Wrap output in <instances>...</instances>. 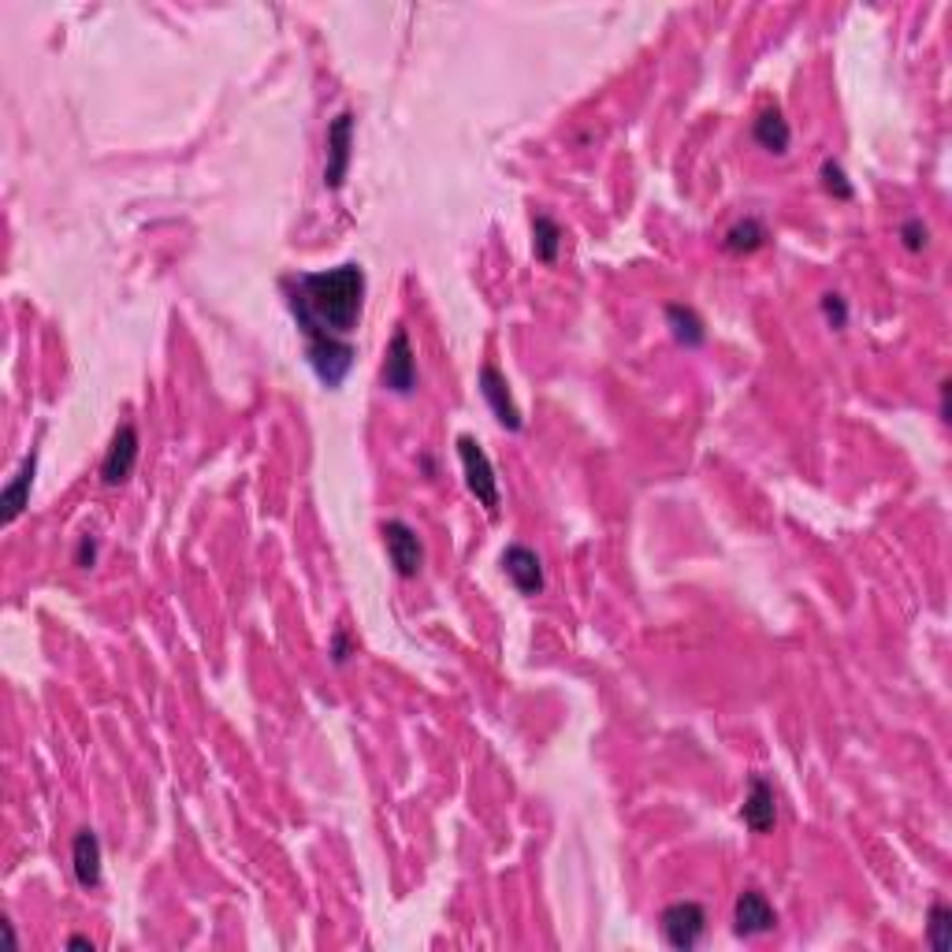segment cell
<instances>
[{"label": "cell", "mask_w": 952, "mask_h": 952, "mask_svg": "<svg viewBox=\"0 0 952 952\" xmlns=\"http://www.w3.org/2000/svg\"><path fill=\"white\" fill-rule=\"evenodd\" d=\"M819 179H822V190H827L830 198H838V201H852V198H856V186L849 183V175H845V168H841L838 161H822Z\"/></svg>", "instance_id": "19"}, {"label": "cell", "mask_w": 952, "mask_h": 952, "mask_svg": "<svg viewBox=\"0 0 952 952\" xmlns=\"http://www.w3.org/2000/svg\"><path fill=\"white\" fill-rule=\"evenodd\" d=\"M741 814L752 833H770L774 822H778V797H774V785L763 774H755L748 781V797H744Z\"/></svg>", "instance_id": "11"}, {"label": "cell", "mask_w": 952, "mask_h": 952, "mask_svg": "<svg viewBox=\"0 0 952 952\" xmlns=\"http://www.w3.org/2000/svg\"><path fill=\"white\" fill-rule=\"evenodd\" d=\"M503 569H506V577L514 581V588L522 595H539V592H544V562H539V555L533 551V547L510 544L503 551Z\"/></svg>", "instance_id": "9"}, {"label": "cell", "mask_w": 952, "mask_h": 952, "mask_svg": "<svg viewBox=\"0 0 952 952\" xmlns=\"http://www.w3.org/2000/svg\"><path fill=\"white\" fill-rule=\"evenodd\" d=\"M900 242H905L908 253H922L930 242V228L922 223V216H911V220L900 223Z\"/></svg>", "instance_id": "20"}, {"label": "cell", "mask_w": 952, "mask_h": 952, "mask_svg": "<svg viewBox=\"0 0 952 952\" xmlns=\"http://www.w3.org/2000/svg\"><path fill=\"white\" fill-rule=\"evenodd\" d=\"M384 547L398 577L409 581V577L420 573V566H425V547H420L417 533L406 522H384Z\"/></svg>", "instance_id": "8"}, {"label": "cell", "mask_w": 952, "mask_h": 952, "mask_svg": "<svg viewBox=\"0 0 952 952\" xmlns=\"http://www.w3.org/2000/svg\"><path fill=\"white\" fill-rule=\"evenodd\" d=\"M72 867H75V882L83 889H97L101 886V841H97L94 830H78L72 841Z\"/></svg>", "instance_id": "12"}, {"label": "cell", "mask_w": 952, "mask_h": 952, "mask_svg": "<svg viewBox=\"0 0 952 952\" xmlns=\"http://www.w3.org/2000/svg\"><path fill=\"white\" fill-rule=\"evenodd\" d=\"M663 313H666V328H670V336L681 342V347H689V350L703 347V342H707V328H703L700 313L689 309V306H681V302H670V306H666Z\"/></svg>", "instance_id": "14"}, {"label": "cell", "mask_w": 952, "mask_h": 952, "mask_svg": "<svg viewBox=\"0 0 952 952\" xmlns=\"http://www.w3.org/2000/svg\"><path fill=\"white\" fill-rule=\"evenodd\" d=\"M67 949H90L94 952V941L86 934H72V938H67Z\"/></svg>", "instance_id": "25"}, {"label": "cell", "mask_w": 952, "mask_h": 952, "mask_svg": "<svg viewBox=\"0 0 952 952\" xmlns=\"http://www.w3.org/2000/svg\"><path fill=\"white\" fill-rule=\"evenodd\" d=\"M380 380H384V387L395 391V395H414V387H417V353H414V342H409L406 328H395V336H391L387 350H384V369H380Z\"/></svg>", "instance_id": "4"}, {"label": "cell", "mask_w": 952, "mask_h": 952, "mask_svg": "<svg viewBox=\"0 0 952 952\" xmlns=\"http://www.w3.org/2000/svg\"><path fill=\"white\" fill-rule=\"evenodd\" d=\"M659 927H663L666 945L677 952H692L707 934V911L700 900H677V905L663 911Z\"/></svg>", "instance_id": "3"}, {"label": "cell", "mask_w": 952, "mask_h": 952, "mask_svg": "<svg viewBox=\"0 0 952 952\" xmlns=\"http://www.w3.org/2000/svg\"><path fill=\"white\" fill-rule=\"evenodd\" d=\"M34 477H37V450H31V455L23 458V466H19V473L12 477V484H8L4 495H0V506H4V525H15L19 517H23V510L31 506Z\"/></svg>", "instance_id": "13"}, {"label": "cell", "mask_w": 952, "mask_h": 952, "mask_svg": "<svg viewBox=\"0 0 952 952\" xmlns=\"http://www.w3.org/2000/svg\"><path fill=\"white\" fill-rule=\"evenodd\" d=\"M287 306L306 339L309 369L328 391H339L353 369V328L365 309V269L347 261L328 272H298L283 280Z\"/></svg>", "instance_id": "1"}, {"label": "cell", "mask_w": 952, "mask_h": 952, "mask_svg": "<svg viewBox=\"0 0 952 952\" xmlns=\"http://www.w3.org/2000/svg\"><path fill=\"white\" fill-rule=\"evenodd\" d=\"M353 112H339L336 120L328 123V164H324V186L328 190H339L350 175V161H353Z\"/></svg>", "instance_id": "6"}, {"label": "cell", "mask_w": 952, "mask_h": 952, "mask_svg": "<svg viewBox=\"0 0 952 952\" xmlns=\"http://www.w3.org/2000/svg\"><path fill=\"white\" fill-rule=\"evenodd\" d=\"M558 247H562V228H558V223L547 212H536L533 216V253H536V261L555 264L558 261Z\"/></svg>", "instance_id": "17"}, {"label": "cell", "mask_w": 952, "mask_h": 952, "mask_svg": "<svg viewBox=\"0 0 952 952\" xmlns=\"http://www.w3.org/2000/svg\"><path fill=\"white\" fill-rule=\"evenodd\" d=\"M949 391H952V384L949 380H941V406L938 409H941V420H945V425H949Z\"/></svg>", "instance_id": "24"}, {"label": "cell", "mask_w": 952, "mask_h": 952, "mask_svg": "<svg viewBox=\"0 0 952 952\" xmlns=\"http://www.w3.org/2000/svg\"><path fill=\"white\" fill-rule=\"evenodd\" d=\"M767 239H770V231L763 228V220L744 216V220H737L730 231H725L722 247H725V253H755V250L767 247Z\"/></svg>", "instance_id": "16"}, {"label": "cell", "mask_w": 952, "mask_h": 952, "mask_svg": "<svg viewBox=\"0 0 952 952\" xmlns=\"http://www.w3.org/2000/svg\"><path fill=\"white\" fill-rule=\"evenodd\" d=\"M480 395H484V402L492 406L495 420H499V425H503L506 431H522V428H525V417H522V409H517L514 395H510L506 376L499 372V365H492V361H488V365L480 369Z\"/></svg>", "instance_id": "7"}, {"label": "cell", "mask_w": 952, "mask_h": 952, "mask_svg": "<svg viewBox=\"0 0 952 952\" xmlns=\"http://www.w3.org/2000/svg\"><path fill=\"white\" fill-rule=\"evenodd\" d=\"M139 428L131 425V420H123L120 428H116L112 444H108L105 450V461H101V484L105 488H120L127 484V480L134 477V466H139Z\"/></svg>", "instance_id": "5"}, {"label": "cell", "mask_w": 952, "mask_h": 952, "mask_svg": "<svg viewBox=\"0 0 952 952\" xmlns=\"http://www.w3.org/2000/svg\"><path fill=\"white\" fill-rule=\"evenodd\" d=\"M353 655V644H350V633L347 625H339L336 636H331V659H336L339 666H347V659Z\"/></svg>", "instance_id": "22"}, {"label": "cell", "mask_w": 952, "mask_h": 952, "mask_svg": "<svg viewBox=\"0 0 952 952\" xmlns=\"http://www.w3.org/2000/svg\"><path fill=\"white\" fill-rule=\"evenodd\" d=\"M75 566H83V569H94V566H97V539H94V536H83V539H78V547H75Z\"/></svg>", "instance_id": "23"}, {"label": "cell", "mask_w": 952, "mask_h": 952, "mask_svg": "<svg viewBox=\"0 0 952 952\" xmlns=\"http://www.w3.org/2000/svg\"><path fill=\"white\" fill-rule=\"evenodd\" d=\"M752 139L759 142L767 153L785 156L789 153L792 131H789V123H785V116L778 112V108H767V112H759V120L752 123Z\"/></svg>", "instance_id": "15"}, {"label": "cell", "mask_w": 952, "mask_h": 952, "mask_svg": "<svg viewBox=\"0 0 952 952\" xmlns=\"http://www.w3.org/2000/svg\"><path fill=\"white\" fill-rule=\"evenodd\" d=\"M819 309H822V317H827L830 328H838V331H841V328H845V324H849V306H845V298H841L838 291H827V294H822V298H819Z\"/></svg>", "instance_id": "21"}, {"label": "cell", "mask_w": 952, "mask_h": 952, "mask_svg": "<svg viewBox=\"0 0 952 952\" xmlns=\"http://www.w3.org/2000/svg\"><path fill=\"white\" fill-rule=\"evenodd\" d=\"M774 922H778V916H774L770 900L759 889H744L737 905H733V930H737V938L767 934V930H774Z\"/></svg>", "instance_id": "10"}, {"label": "cell", "mask_w": 952, "mask_h": 952, "mask_svg": "<svg viewBox=\"0 0 952 952\" xmlns=\"http://www.w3.org/2000/svg\"><path fill=\"white\" fill-rule=\"evenodd\" d=\"M949 930H952V908L945 905V900H934L930 911H927V941L938 952H949V945H952Z\"/></svg>", "instance_id": "18"}, {"label": "cell", "mask_w": 952, "mask_h": 952, "mask_svg": "<svg viewBox=\"0 0 952 952\" xmlns=\"http://www.w3.org/2000/svg\"><path fill=\"white\" fill-rule=\"evenodd\" d=\"M458 458H461V469H466L469 492H473L477 503L495 517L499 514V477H495V466H492V458H488V450L480 447L473 436H458Z\"/></svg>", "instance_id": "2"}]
</instances>
